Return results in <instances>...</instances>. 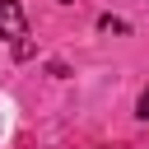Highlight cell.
Wrapping results in <instances>:
<instances>
[{"label":"cell","instance_id":"obj_5","mask_svg":"<svg viewBox=\"0 0 149 149\" xmlns=\"http://www.w3.org/2000/svg\"><path fill=\"white\" fill-rule=\"evenodd\" d=\"M61 5H74V0H61Z\"/></svg>","mask_w":149,"mask_h":149},{"label":"cell","instance_id":"obj_3","mask_svg":"<svg viewBox=\"0 0 149 149\" xmlns=\"http://www.w3.org/2000/svg\"><path fill=\"white\" fill-rule=\"evenodd\" d=\"M14 56H19V61H28V56H33V42H28V37H19V42H14Z\"/></svg>","mask_w":149,"mask_h":149},{"label":"cell","instance_id":"obj_4","mask_svg":"<svg viewBox=\"0 0 149 149\" xmlns=\"http://www.w3.org/2000/svg\"><path fill=\"white\" fill-rule=\"evenodd\" d=\"M135 116H144V121H149V88L140 93V102H135Z\"/></svg>","mask_w":149,"mask_h":149},{"label":"cell","instance_id":"obj_2","mask_svg":"<svg viewBox=\"0 0 149 149\" xmlns=\"http://www.w3.org/2000/svg\"><path fill=\"white\" fill-rule=\"evenodd\" d=\"M98 28H102V33H126V23H121V19H112V14H102V19H98Z\"/></svg>","mask_w":149,"mask_h":149},{"label":"cell","instance_id":"obj_1","mask_svg":"<svg viewBox=\"0 0 149 149\" xmlns=\"http://www.w3.org/2000/svg\"><path fill=\"white\" fill-rule=\"evenodd\" d=\"M28 33V19H23V5L19 0H0V37H23Z\"/></svg>","mask_w":149,"mask_h":149}]
</instances>
